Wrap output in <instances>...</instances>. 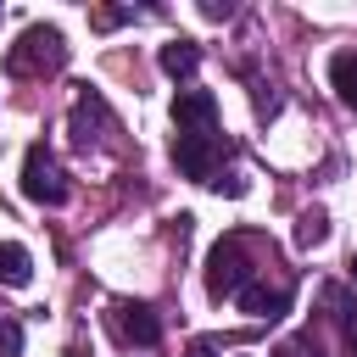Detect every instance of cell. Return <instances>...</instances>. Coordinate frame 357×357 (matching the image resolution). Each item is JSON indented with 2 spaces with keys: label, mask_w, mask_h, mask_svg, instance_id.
Returning <instances> with one entry per match:
<instances>
[{
  "label": "cell",
  "mask_w": 357,
  "mask_h": 357,
  "mask_svg": "<svg viewBox=\"0 0 357 357\" xmlns=\"http://www.w3.org/2000/svg\"><path fill=\"white\" fill-rule=\"evenodd\" d=\"M134 17H139V11H95L100 28H117V22H134Z\"/></svg>",
  "instance_id": "cell-16"
},
{
  "label": "cell",
  "mask_w": 357,
  "mask_h": 357,
  "mask_svg": "<svg viewBox=\"0 0 357 357\" xmlns=\"http://www.w3.org/2000/svg\"><path fill=\"white\" fill-rule=\"evenodd\" d=\"M324 307H329V318H335L340 329H357V307H351V296H346L340 284H324Z\"/></svg>",
  "instance_id": "cell-13"
},
{
  "label": "cell",
  "mask_w": 357,
  "mask_h": 357,
  "mask_svg": "<svg viewBox=\"0 0 357 357\" xmlns=\"http://www.w3.org/2000/svg\"><path fill=\"white\" fill-rule=\"evenodd\" d=\"M223 156H229L223 128H178V134H173V167H178L184 178H195V184H212Z\"/></svg>",
  "instance_id": "cell-3"
},
{
  "label": "cell",
  "mask_w": 357,
  "mask_h": 357,
  "mask_svg": "<svg viewBox=\"0 0 357 357\" xmlns=\"http://www.w3.org/2000/svg\"><path fill=\"white\" fill-rule=\"evenodd\" d=\"M279 357H324V351H318V340H307V335H290V340H279Z\"/></svg>",
  "instance_id": "cell-15"
},
{
  "label": "cell",
  "mask_w": 357,
  "mask_h": 357,
  "mask_svg": "<svg viewBox=\"0 0 357 357\" xmlns=\"http://www.w3.org/2000/svg\"><path fill=\"white\" fill-rule=\"evenodd\" d=\"M351 279H357V251H351Z\"/></svg>",
  "instance_id": "cell-19"
},
{
  "label": "cell",
  "mask_w": 357,
  "mask_h": 357,
  "mask_svg": "<svg viewBox=\"0 0 357 357\" xmlns=\"http://www.w3.org/2000/svg\"><path fill=\"white\" fill-rule=\"evenodd\" d=\"M156 61H162L167 78H195V67H201V45H195V39H167Z\"/></svg>",
  "instance_id": "cell-9"
},
{
  "label": "cell",
  "mask_w": 357,
  "mask_h": 357,
  "mask_svg": "<svg viewBox=\"0 0 357 357\" xmlns=\"http://www.w3.org/2000/svg\"><path fill=\"white\" fill-rule=\"evenodd\" d=\"M245 251H251V234H223V240L206 251V296H212V301H234V296L273 262V257H268V262H251Z\"/></svg>",
  "instance_id": "cell-1"
},
{
  "label": "cell",
  "mask_w": 357,
  "mask_h": 357,
  "mask_svg": "<svg viewBox=\"0 0 357 357\" xmlns=\"http://www.w3.org/2000/svg\"><path fill=\"white\" fill-rule=\"evenodd\" d=\"M234 301H240V312H245V318H268V324H273V318H284V312H290V301H296V279H290V268L268 262V268H262V273H257Z\"/></svg>",
  "instance_id": "cell-4"
},
{
  "label": "cell",
  "mask_w": 357,
  "mask_h": 357,
  "mask_svg": "<svg viewBox=\"0 0 357 357\" xmlns=\"http://www.w3.org/2000/svg\"><path fill=\"white\" fill-rule=\"evenodd\" d=\"M329 84H335V95L357 112V50H335V56H329Z\"/></svg>",
  "instance_id": "cell-11"
},
{
  "label": "cell",
  "mask_w": 357,
  "mask_h": 357,
  "mask_svg": "<svg viewBox=\"0 0 357 357\" xmlns=\"http://www.w3.org/2000/svg\"><path fill=\"white\" fill-rule=\"evenodd\" d=\"M112 335L123 340V346H156L162 340V318H156V307H145V301H112Z\"/></svg>",
  "instance_id": "cell-7"
},
{
  "label": "cell",
  "mask_w": 357,
  "mask_h": 357,
  "mask_svg": "<svg viewBox=\"0 0 357 357\" xmlns=\"http://www.w3.org/2000/svg\"><path fill=\"white\" fill-rule=\"evenodd\" d=\"M22 195L33 206H61L67 201V173H61L50 145H28V156H22Z\"/></svg>",
  "instance_id": "cell-6"
},
{
  "label": "cell",
  "mask_w": 357,
  "mask_h": 357,
  "mask_svg": "<svg viewBox=\"0 0 357 357\" xmlns=\"http://www.w3.org/2000/svg\"><path fill=\"white\" fill-rule=\"evenodd\" d=\"M346 357H357V329H346Z\"/></svg>",
  "instance_id": "cell-18"
},
{
  "label": "cell",
  "mask_w": 357,
  "mask_h": 357,
  "mask_svg": "<svg viewBox=\"0 0 357 357\" xmlns=\"http://www.w3.org/2000/svg\"><path fill=\"white\" fill-rule=\"evenodd\" d=\"M6 67H11L17 78H50V73H61V67H67V39H61V28H56V22L22 28L17 45L6 50Z\"/></svg>",
  "instance_id": "cell-2"
},
{
  "label": "cell",
  "mask_w": 357,
  "mask_h": 357,
  "mask_svg": "<svg viewBox=\"0 0 357 357\" xmlns=\"http://www.w3.org/2000/svg\"><path fill=\"white\" fill-rule=\"evenodd\" d=\"M184 357H218V351H212V340H190V351H184Z\"/></svg>",
  "instance_id": "cell-17"
},
{
  "label": "cell",
  "mask_w": 357,
  "mask_h": 357,
  "mask_svg": "<svg viewBox=\"0 0 357 357\" xmlns=\"http://www.w3.org/2000/svg\"><path fill=\"white\" fill-rule=\"evenodd\" d=\"M28 279H33V257H28V245H17V240H0V284L22 290Z\"/></svg>",
  "instance_id": "cell-10"
},
{
  "label": "cell",
  "mask_w": 357,
  "mask_h": 357,
  "mask_svg": "<svg viewBox=\"0 0 357 357\" xmlns=\"http://www.w3.org/2000/svg\"><path fill=\"white\" fill-rule=\"evenodd\" d=\"M173 128H218V95L212 89H178L173 95Z\"/></svg>",
  "instance_id": "cell-8"
},
{
  "label": "cell",
  "mask_w": 357,
  "mask_h": 357,
  "mask_svg": "<svg viewBox=\"0 0 357 357\" xmlns=\"http://www.w3.org/2000/svg\"><path fill=\"white\" fill-rule=\"evenodd\" d=\"M0 357H22V324L0 318Z\"/></svg>",
  "instance_id": "cell-14"
},
{
  "label": "cell",
  "mask_w": 357,
  "mask_h": 357,
  "mask_svg": "<svg viewBox=\"0 0 357 357\" xmlns=\"http://www.w3.org/2000/svg\"><path fill=\"white\" fill-rule=\"evenodd\" d=\"M324 240H329V212H324V206H307V212L296 218V245L312 251V245H324Z\"/></svg>",
  "instance_id": "cell-12"
},
{
  "label": "cell",
  "mask_w": 357,
  "mask_h": 357,
  "mask_svg": "<svg viewBox=\"0 0 357 357\" xmlns=\"http://www.w3.org/2000/svg\"><path fill=\"white\" fill-rule=\"evenodd\" d=\"M67 134H73L78 151H112L117 145V117H112V106L95 89H84L73 100V112H67Z\"/></svg>",
  "instance_id": "cell-5"
}]
</instances>
